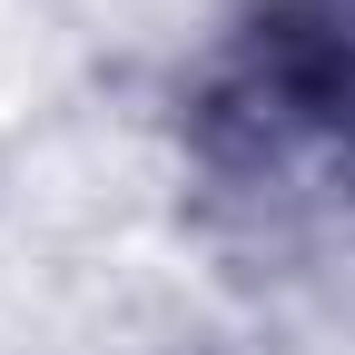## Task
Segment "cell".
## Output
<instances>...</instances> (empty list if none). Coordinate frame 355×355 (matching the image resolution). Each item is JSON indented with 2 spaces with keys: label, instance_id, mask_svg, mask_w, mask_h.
<instances>
[{
  "label": "cell",
  "instance_id": "1",
  "mask_svg": "<svg viewBox=\"0 0 355 355\" xmlns=\"http://www.w3.org/2000/svg\"><path fill=\"white\" fill-rule=\"evenodd\" d=\"M217 109L266 119V139H316L355 158V0H277Z\"/></svg>",
  "mask_w": 355,
  "mask_h": 355
}]
</instances>
